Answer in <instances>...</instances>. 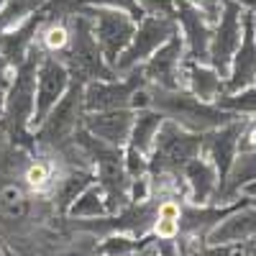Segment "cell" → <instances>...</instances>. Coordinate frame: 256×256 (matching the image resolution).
Wrapping results in <instances>:
<instances>
[{"label": "cell", "mask_w": 256, "mask_h": 256, "mask_svg": "<svg viewBox=\"0 0 256 256\" xmlns=\"http://www.w3.org/2000/svg\"><path fill=\"white\" fill-rule=\"evenodd\" d=\"M152 92V108H156L166 120H172L187 131H195V134H205L212 131L228 120H236L238 116H233L228 110H223L220 105L216 102H205L200 98H195L192 92L182 90H156V88H148Z\"/></svg>", "instance_id": "obj_1"}, {"label": "cell", "mask_w": 256, "mask_h": 256, "mask_svg": "<svg viewBox=\"0 0 256 256\" xmlns=\"http://www.w3.org/2000/svg\"><path fill=\"white\" fill-rule=\"evenodd\" d=\"M202 154V134L166 120L162 123L154 146L148 152V174H180L184 164Z\"/></svg>", "instance_id": "obj_2"}, {"label": "cell", "mask_w": 256, "mask_h": 256, "mask_svg": "<svg viewBox=\"0 0 256 256\" xmlns=\"http://www.w3.org/2000/svg\"><path fill=\"white\" fill-rule=\"evenodd\" d=\"M38 59H41V52H38V46H34V52L13 70V80L3 98V113H0V118H3V126L10 131L13 138H18L26 128H31Z\"/></svg>", "instance_id": "obj_3"}, {"label": "cell", "mask_w": 256, "mask_h": 256, "mask_svg": "<svg viewBox=\"0 0 256 256\" xmlns=\"http://www.w3.org/2000/svg\"><path fill=\"white\" fill-rule=\"evenodd\" d=\"M70 34H72L70 36V46H67L70 59H64V62H67V67H70L72 74L77 72L84 80H113V77H118L110 64L105 62V56H102V52L98 46L88 16L84 13L77 16L74 13V18L70 20Z\"/></svg>", "instance_id": "obj_4"}, {"label": "cell", "mask_w": 256, "mask_h": 256, "mask_svg": "<svg viewBox=\"0 0 256 256\" xmlns=\"http://www.w3.org/2000/svg\"><path fill=\"white\" fill-rule=\"evenodd\" d=\"M177 34V20L169 18V16H144L138 24H136V31L128 41V46L123 49V54L116 59L113 70L118 77L134 72L136 67L152 56L162 44H166L169 38Z\"/></svg>", "instance_id": "obj_5"}, {"label": "cell", "mask_w": 256, "mask_h": 256, "mask_svg": "<svg viewBox=\"0 0 256 256\" xmlns=\"http://www.w3.org/2000/svg\"><path fill=\"white\" fill-rule=\"evenodd\" d=\"M84 82H88L84 77L72 74V82H70L67 92H64V98L52 108V113L44 118V123L36 128V138L41 144L62 146L82 126V116H84L82 90H84Z\"/></svg>", "instance_id": "obj_6"}, {"label": "cell", "mask_w": 256, "mask_h": 256, "mask_svg": "<svg viewBox=\"0 0 256 256\" xmlns=\"http://www.w3.org/2000/svg\"><path fill=\"white\" fill-rule=\"evenodd\" d=\"M72 82V72L67 62L56 54H41L36 64V90H34V116L31 128H38L44 118L52 113V108L64 98Z\"/></svg>", "instance_id": "obj_7"}, {"label": "cell", "mask_w": 256, "mask_h": 256, "mask_svg": "<svg viewBox=\"0 0 256 256\" xmlns=\"http://www.w3.org/2000/svg\"><path fill=\"white\" fill-rule=\"evenodd\" d=\"M82 13L90 18L92 36L98 41V46H100L105 62L113 67L116 59L128 46V41H131L138 20L131 18L128 13H123V10H108V8H82Z\"/></svg>", "instance_id": "obj_8"}, {"label": "cell", "mask_w": 256, "mask_h": 256, "mask_svg": "<svg viewBox=\"0 0 256 256\" xmlns=\"http://www.w3.org/2000/svg\"><path fill=\"white\" fill-rule=\"evenodd\" d=\"M184 41L180 31L162 44L141 64V77L148 88L156 90H182L184 88Z\"/></svg>", "instance_id": "obj_9"}, {"label": "cell", "mask_w": 256, "mask_h": 256, "mask_svg": "<svg viewBox=\"0 0 256 256\" xmlns=\"http://www.w3.org/2000/svg\"><path fill=\"white\" fill-rule=\"evenodd\" d=\"M244 8L233 0H223V10L220 18L212 26V36H210V52H208V64L216 70L223 80L228 74L230 59L236 54L241 36H244Z\"/></svg>", "instance_id": "obj_10"}, {"label": "cell", "mask_w": 256, "mask_h": 256, "mask_svg": "<svg viewBox=\"0 0 256 256\" xmlns=\"http://www.w3.org/2000/svg\"><path fill=\"white\" fill-rule=\"evenodd\" d=\"M138 84H146L141 77V70L123 74L120 80H88L82 90V108L84 113L98 110H116V108H131V95Z\"/></svg>", "instance_id": "obj_11"}, {"label": "cell", "mask_w": 256, "mask_h": 256, "mask_svg": "<svg viewBox=\"0 0 256 256\" xmlns=\"http://www.w3.org/2000/svg\"><path fill=\"white\" fill-rule=\"evenodd\" d=\"M174 20H177V31L184 41V59L208 64L212 24H208V18L187 0H174Z\"/></svg>", "instance_id": "obj_12"}, {"label": "cell", "mask_w": 256, "mask_h": 256, "mask_svg": "<svg viewBox=\"0 0 256 256\" xmlns=\"http://www.w3.org/2000/svg\"><path fill=\"white\" fill-rule=\"evenodd\" d=\"M256 238V200L241 202L205 233L208 246H236Z\"/></svg>", "instance_id": "obj_13"}, {"label": "cell", "mask_w": 256, "mask_h": 256, "mask_svg": "<svg viewBox=\"0 0 256 256\" xmlns=\"http://www.w3.org/2000/svg\"><path fill=\"white\" fill-rule=\"evenodd\" d=\"M241 123L244 120L236 118V120H228V123H223L218 128H212V131H205L202 134V156L212 162V166H216L220 182L226 180L233 159H236V154H238Z\"/></svg>", "instance_id": "obj_14"}, {"label": "cell", "mask_w": 256, "mask_h": 256, "mask_svg": "<svg viewBox=\"0 0 256 256\" xmlns=\"http://www.w3.org/2000/svg\"><path fill=\"white\" fill-rule=\"evenodd\" d=\"M131 123H134V110L131 108H116V110H98V113H84L82 116V128L102 144L123 148L131 136Z\"/></svg>", "instance_id": "obj_15"}, {"label": "cell", "mask_w": 256, "mask_h": 256, "mask_svg": "<svg viewBox=\"0 0 256 256\" xmlns=\"http://www.w3.org/2000/svg\"><path fill=\"white\" fill-rule=\"evenodd\" d=\"M256 84V41H254V31H251V13H244V36L241 44L230 59V67L226 74V90L223 92H236L244 88Z\"/></svg>", "instance_id": "obj_16"}, {"label": "cell", "mask_w": 256, "mask_h": 256, "mask_svg": "<svg viewBox=\"0 0 256 256\" xmlns=\"http://www.w3.org/2000/svg\"><path fill=\"white\" fill-rule=\"evenodd\" d=\"M182 180L187 182L190 202L195 205V208L208 205V202L212 200V195L218 192V187H220V177H218V172H216V166H212V162L205 159L202 154L184 164Z\"/></svg>", "instance_id": "obj_17"}, {"label": "cell", "mask_w": 256, "mask_h": 256, "mask_svg": "<svg viewBox=\"0 0 256 256\" xmlns=\"http://www.w3.org/2000/svg\"><path fill=\"white\" fill-rule=\"evenodd\" d=\"M184 90L205 102H216L226 90V80L210 64L184 62Z\"/></svg>", "instance_id": "obj_18"}, {"label": "cell", "mask_w": 256, "mask_h": 256, "mask_svg": "<svg viewBox=\"0 0 256 256\" xmlns=\"http://www.w3.org/2000/svg\"><path fill=\"white\" fill-rule=\"evenodd\" d=\"M164 123V116L156 108H144V110H134V123H131V136H128L126 146H134L136 152L146 154L152 152L154 138L159 134V128Z\"/></svg>", "instance_id": "obj_19"}, {"label": "cell", "mask_w": 256, "mask_h": 256, "mask_svg": "<svg viewBox=\"0 0 256 256\" xmlns=\"http://www.w3.org/2000/svg\"><path fill=\"white\" fill-rule=\"evenodd\" d=\"M67 216L70 218H80V220H98L110 216V205L108 198L98 182H92L90 187H84L80 195L74 198V202L67 208Z\"/></svg>", "instance_id": "obj_20"}, {"label": "cell", "mask_w": 256, "mask_h": 256, "mask_svg": "<svg viewBox=\"0 0 256 256\" xmlns=\"http://www.w3.org/2000/svg\"><path fill=\"white\" fill-rule=\"evenodd\" d=\"M254 177H256V152H241V154H236V159H233L226 180L218 187L220 190V200H228L233 195H238V190L246 182H251Z\"/></svg>", "instance_id": "obj_21"}, {"label": "cell", "mask_w": 256, "mask_h": 256, "mask_svg": "<svg viewBox=\"0 0 256 256\" xmlns=\"http://www.w3.org/2000/svg\"><path fill=\"white\" fill-rule=\"evenodd\" d=\"M92 182H95L92 169H77V166H72L67 174H62L56 180V184H54V195H56L59 210L67 212V208L74 202V198L80 195L84 187H90Z\"/></svg>", "instance_id": "obj_22"}, {"label": "cell", "mask_w": 256, "mask_h": 256, "mask_svg": "<svg viewBox=\"0 0 256 256\" xmlns=\"http://www.w3.org/2000/svg\"><path fill=\"white\" fill-rule=\"evenodd\" d=\"M70 24L64 20H41L36 31V46L41 54H64L70 46Z\"/></svg>", "instance_id": "obj_23"}, {"label": "cell", "mask_w": 256, "mask_h": 256, "mask_svg": "<svg viewBox=\"0 0 256 256\" xmlns=\"http://www.w3.org/2000/svg\"><path fill=\"white\" fill-rule=\"evenodd\" d=\"M146 248H152V238H134L113 233L95 248V256H136L144 254Z\"/></svg>", "instance_id": "obj_24"}, {"label": "cell", "mask_w": 256, "mask_h": 256, "mask_svg": "<svg viewBox=\"0 0 256 256\" xmlns=\"http://www.w3.org/2000/svg\"><path fill=\"white\" fill-rule=\"evenodd\" d=\"M28 212V195L20 184H3L0 187V218L3 220H20Z\"/></svg>", "instance_id": "obj_25"}, {"label": "cell", "mask_w": 256, "mask_h": 256, "mask_svg": "<svg viewBox=\"0 0 256 256\" xmlns=\"http://www.w3.org/2000/svg\"><path fill=\"white\" fill-rule=\"evenodd\" d=\"M216 105H220L223 110L233 113V116H248V118H256V84L251 88H244V90H236V92H223Z\"/></svg>", "instance_id": "obj_26"}, {"label": "cell", "mask_w": 256, "mask_h": 256, "mask_svg": "<svg viewBox=\"0 0 256 256\" xmlns=\"http://www.w3.org/2000/svg\"><path fill=\"white\" fill-rule=\"evenodd\" d=\"M24 182H26V187H31L36 192L54 190V184H56V164L46 162V159H34L24 172Z\"/></svg>", "instance_id": "obj_27"}, {"label": "cell", "mask_w": 256, "mask_h": 256, "mask_svg": "<svg viewBox=\"0 0 256 256\" xmlns=\"http://www.w3.org/2000/svg\"><path fill=\"white\" fill-rule=\"evenodd\" d=\"M77 6H80V8H108V10H123V13L131 16V18H136V20L144 18V13H141V8H138L136 0H77Z\"/></svg>", "instance_id": "obj_28"}, {"label": "cell", "mask_w": 256, "mask_h": 256, "mask_svg": "<svg viewBox=\"0 0 256 256\" xmlns=\"http://www.w3.org/2000/svg\"><path fill=\"white\" fill-rule=\"evenodd\" d=\"M144 16H169L174 18V0H136Z\"/></svg>", "instance_id": "obj_29"}, {"label": "cell", "mask_w": 256, "mask_h": 256, "mask_svg": "<svg viewBox=\"0 0 256 256\" xmlns=\"http://www.w3.org/2000/svg\"><path fill=\"white\" fill-rule=\"evenodd\" d=\"M241 152H256V118H246L241 123L238 136V154Z\"/></svg>", "instance_id": "obj_30"}, {"label": "cell", "mask_w": 256, "mask_h": 256, "mask_svg": "<svg viewBox=\"0 0 256 256\" xmlns=\"http://www.w3.org/2000/svg\"><path fill=\"white\" fill-rule=\"evenodd\" d=\"M187 3L195 6L208 18V24H212V26H216V20L220 18V10H223V0H187Z\"/></svg>", "instance_id": "obj_31"}, {"label": "cell", "mask_w": 256, "mask_h": 256, "mask_svg": "<svg viewBox=\"0 0 256 256\" xmlns=\"http://www.w3.org/2000/svg\"><path fill=\"white\" fill-rule=\"evenodd\" d=\"M148 256H182V254H180V246L174 238H159L156 246H152Z\"/></svg>", "instance_id": "obj_32"}, {"label": "cell", "mask_w": 256, "mask_h": 256, "mask_svg": "<svg viewBox=\"0 0 256 256\" xmlns=\"http://www.w3.org/2000/svg\"><path fill=\"white\" fill-rule=\"evenodd\" d=\"M13 64L0 54V100L6 98V90H8V84H10V80H13Z\"/></svg>", "instance_id": "obj_33"}, {"label": "cell", "mask_w": 256, "mask_h": 256, "mask_svg": "<svg viewBox=\"0 0 256 256\" xmlns=\"http://www.w3.org/2000/svg\"><path fill=\"white\" fill-rule=\"evenodd\" d=\"M233 251V246H208V248H200L192 256H228Z\"/></svg>", "instance_id": "obj_34"}, {"label": "cell", "mask_w": 256, "mask_h": 256, "mask_svg": "<svg viewBox=\"0 0 256 256\" xmlns=\"http://www.w3.org/2000/svg\"><path fill=\"white\" fill-rule=\"evenodd\" d=\"M238 195H244V198H248V200H256V177L238 190Z\"/></svg>", "instance_id": "obj_35"}, {"label": "cell", "mask_w": 256, "mask_h": 256, "mask_svg": "<svg viewBox=\"0 0 256 256\" xmlns=\"http://www.w3.org/2000/svg\"><path fill=\"white\" fill-rule=\"evenodd\" d=\"M233 3H238L244 10H256V0H233Z\"/></svg>", "instance_id": "obj_36"}, {"label": "cell", "mask_w": 256, "mask_h": 256, "mask_svg": "<svg viewBox=\"0 0 256 256\" xmlns=\"http://www.w3.org/2000/svg\"><path fill=\"white\" fill-rule=\"evenodd\" d=\"M251 13V31H254V41H256V10H248Z\"/></svg>", "instance_id": "obj_37"}, {"label": "cell", "mask_w": 256, "mask_h": 256, "mask_svg": "<svg viewBox=\"0 0 256 256\" xmlns=\"http://www.w3.org/2000/svg\"><path fill=\"white\" fill-rule=\"evenodd\" d=\"M228 256H246V254H244V251H236V248H233V251H230Z\"/></svg>", "instance_id": "obj_38"}, {"label": "cell", "mask_w": 256, "mask_h": 256, "mask_svg": "<svg viewBox=\"0 0 256 256\" xmlns=\"http://www.w3.org/2000/svg\"><path fill=\"white\" fill-rule=\"evenodd\" d=\"M146 254H148V248H146V251H144V254H136V256H146Z\"/></svg>", "instance_id": "obj_39"}, {"label": "cell", "mask_w": 256, "mask_h": 256, "mask_svg": "<svg viewBox=\"0 0 256 256\" xmlns=\"http://www.w3.org/2000/svg\"><path fill=\"white\" fill-rule=\"evenodd\" d=\"M148 254H152V248H148ZM148 254H146V256H148Z\"/></svg>", "instance_id": "obj_40"}]
</instances>
